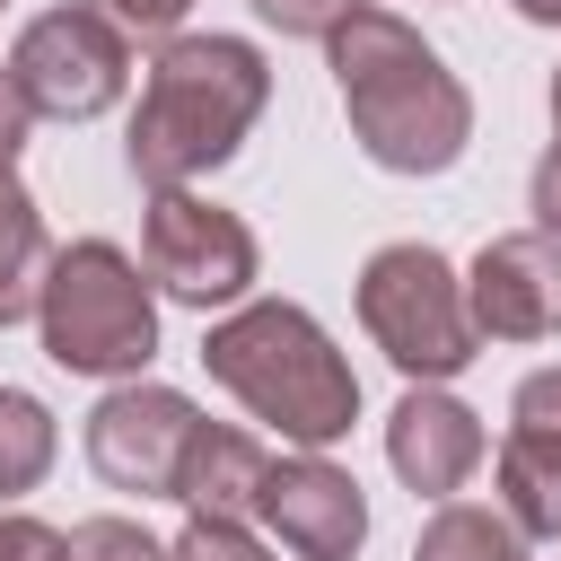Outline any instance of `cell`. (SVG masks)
<instances>
[{"instance_id": "cell-1", "label": "cell", "mask_w": 561, "mask_h": 561, "mask_svg": "<svg viewBox=\"0 0 561 561\" xmlns=\"http://www.w3.org/2000/svg\"><path fill=\"white\" fill-rule=\"evenodd\" d=\"M333 88L351 114V140L386 175H447L473 140V96L465 79L421 44L412 18L394 9H351L333 35Z\"/></svg>"}, {"instance_id": "cell-2", "label": "cell", "mask_w": 561, "mask_h": 561, "mask_svg": "<svg viewBox=\"0 0 561 561\" xmlns=\"http://www.w3.org/2000/svg\"><path fill=\"white\" fill-rule=\"evenodd\" d=\"M263 105H272V61L245 35H167L131 105V140H123L131 175L149 193H184L193 175L245 149Z\"/></svg>"}, {"instance_id": "cell-3", "label": "cell", "mask_w": 561, "mask_h": 561, "mask_svg": "<svg viewBox=\"0 0 561 561\" xmlns=\"http://www.w3.org/2000/svg\"><path fill=\"white\" fill-rule=\"evenodd\" d=\"M202 368L254 412V421H272L289 447H333L351 421H359V377H351V359L333 351V333L307 316V307H289V298H245V307H228L210 333H202Z\"/></svg>"}, {"instance_id": "cell-4", "label": "cell", "mask_w": 561, "mask_h": 561, "mask_svg": "<svg viewBox=\"0 0 561 561\" xmlns=\"http://www.w3.org/2000/svg\"><path fill=\"white\" fill-rule=\"evenodd\" d=\"M35 333H44V359H53V368L131 386V377L158 359V298H149V280H140V263H131L123 245L79 237V245H61L53 272H44Z\"/></svg>"}, {"instance_id": "cell-5", "label": "cell", "mask_w": 561, "mask_h": 561, "mask_svg": "<svg viewBox=\"0 0 561 561\" xmlns=\"http://www.w3.org/2000/svg\"><path fill=\"white\" fill-rule=\"evenodd\" d=\"M359 324H368V342H377L412 386H447V377L473 368V351H482V333H473V316H465V272H456L438 245H421V237L377 245V254L359 263Z\"/></svg>"}, {"instance_id": "cell-6", "label": "cell", "mask_w": 561, "mask_h": 561, "mask_svg": "<svg viewBox=\"0 0 561 561\" xmlns=\"http://www.w3.org/2000/svg\"><path fill=\"white\" fill-rule=\"evenodd\" d=\"M9 79L26 96V114H53V123H96L123 105L131 88V35L96 9H44L18 26L9 44Z\"/></svg>"}, {"instance_id": "cell-7", "label": "cell", "mask_w": 561, "mask_h": 561, "mask_svg": "<svg viewBox=\"0 0 561 561\" xmlns=\"http://www.w3.org/2000/svg\"><path fill=\"white\" fill-rule=\"evenodd\" d=\"M140 272L175 298V307H245L263 254H254V228L202 193H149V219H140Z\"/></svg>"}, {"instance_id": "cell-8", "label": "cell", "mask_w": 561, "mask_h": 561, "mask_svg": "<svg viewBox=\"0 0 561 561\" xmlns=\"http://www.w3.org/2000/svg\"><path fill=\"white\" fill-rule=\"evenodd\" d=\"M193 394L175 386H114L96 412H88V465L105 491H140V500H167L175 491V465H184V438H193Z\"/></svg>"}, {"instance_id": "cell-9", "label": "cell", "mask_w": 561, "mask_h": 561, "mask_svg": "<svg viewBox=\"0 0 561 561\" xmlns=\"http://www.w3.org/2000/svg\"><path fill=\"white\" fill-rule=\"evenodd\" d=\"M272 535H280V552H298V561H351L359 543H368V491L333 465V456H316V447H298V456H280L272 473H263V508H254Z\"/></svg>"}, {"instance_id": "cell-10", "label": "cell", "mask_w": 561, "mask_h": 561, "mask_svg": "<svg viewBox=\"0 0 561 561\" xmlns=\"http://www.w3.org/2000/svg\"><path fill=\"white\" fill-rule=\"evenodd\" d=\"M465 316L491 342H543V333H561V245L543 228L491 237L473 254V272H465Z\"/></svg>"}, {"instance_id": "cell-11", "label": "cell", "mask_w": 561, "mask_h": 561, "mask_svg": "<svg viewBox=\"0 0 561 561\" xmlns=\"http://www.w3.org/2000/svg\"><path fill=\"white\" fill-rule=\"evenodd\" d=\"M482 412L473 403H456L447 386H412L394 412H386V465L403 473V491H421V500H456L465 482H473V465H482Z\"/></svg>"}, {"instance_id": "cell-12", "label": "cell", "mask_w": 561, "mask_h": 561, "mask_svg": "<svg viewBox=\"0 0 561 561\" xmlns=\"http://www.w3.org/2000/svg\"><path fill=\"white\" fill-rule=\"evenodd\" d=\"M263 473H272V456H263L245 430H228V421H193V438H184V465H175V491H167V500H184V517L245 526V517L263 508Z\"/></svg>"}, {"instance_id": "cell-13", "label": "cell", "mask_w": 561, "mask_h": 561, "mask_svg": "<svg viewBox=\"0 0 561 561\" xmlns=\"http://www.w3.org/2000/svg\"><path fill=\"white\" fill-rule=\"evenodd\" d=\"M500 517L526 543L561 535V438L552 430H508L500 438Z\"/></svg>"}, {"instance_id": "cell-14", "label": "cell", "mask_w": 561, "mask_h": 561, "mask_svg": "<svg viewBox=\"0 0 561 561\" xmlns=\"http://www.w3.org/2000/svg\"><path fill=\"white\" fill-rule=\"evenodd\" d=\"M44 272H53L44 210H35V193L18 184V167H0V333L35 316V298H44Z\"/></svg>"}, {"instance_id": "cell-15", "label": "cell", "mask_w": 561, "mask_h": 561, "mask_svg": "<svg viewBox=\"0 0 561 561\" xmlns=\"http://www.w3.org/2000/svg\"><path fill=\"white\" fill-rule=\"evenodd\" d=\"M412 561H526V535H517L500 508H473V500H438V517L421 526Z\"/></svg>"}, {"instance_id": "cell-16", "label": "cell", "mask_w": 561, "mask_h": 561, "mask_svg": "<svg viewBox=\"0 0 561 561\" xmlns=\"http://www.w3.org/2000/svg\"><path fill=\"white\" fill-rule=\"evenodd\" d=\"M53 456H61V430H53V412H44L26 386H0V500L35 491V482L53 473Z\"/></svg>"}, {"instance_id": "cell-17", "label": "cell", "mask_w": 561, "mask_h": 561, "mask_svg": "<svg viewBox=\"0 0 561 561\" xmlns=\"http://www.w3.org/2000/svg\"><path fill=\"white\" fill-rule=\"evenodd\" d=\"M70 561H167V543L131 517H88V526H70Z\"/></svg>"}, {"instance_id": "cell-18", "label": "cell", "mask_w": 561, "mask_h": 561, "mask_svg": "<svg viewBox=\"0 0 561 561\" xmlns=\"http://www.w3.org/2000/svg\"><path fill=\"white\" fill-rule=\"evenodd\" d=\"M167 561H272L245 526H210V517H184V535L167 543Z\"/></svg>"}, {"instance_id": "cell-19", "label": "cell", "mask_w": 561, "mask_h": 561, "mask_svg": "<svg viewBox=\"0 0 561 561\" xmlns=\"http://www.w3.org/2000/svg\"><path fill=\"white\" fill-rule=\"evenodd\" d=\"M351 9H368V0H254V18L263 26H280V35H307V44H324Z\"/></svg>"}, {"instance_id": "cell-20", "label": "cell", "mask_w": 561, "mask_h": 561, "mask_svg": "<svg viewBox=\"0 0 561 561\" xmlns=\"http://www.w3.org/2000/svg\"><path fill=\"white\" fill-rule=\"evenodd\" d=\"M0 561H70V535H61V526H44V517L0 508Z\"/></svg>"}, {"instance_id": "cell-21", "label": "cell", "mask_w": 561, "mask_h": 561, "mask_svg": "<svg viewBox=\"0 0 561 561\" xmlns=\"http://www.w3.org/2000/svg\"><path fill=\"white\" fill-rule=\"evenodd\" d=\"M508 430H552V438H561V368H535V377L508 394Z\"/></svg>"}, {"instance_id": "cell-22", "label": "cell", "mask_w": 561, "mask_h": 561, "mask_svg": "<svg viewBox=\"0 0 561 561\" xmlns=\"http://www.w3.org/2000/svg\"><path fill=\"white\" fill-rule=\"evenodd\" d=\"M96 18H114L123 35H175L193 18V0H88Z\"/></svg>"}, {"instance_id": "cell-23", "label": "cell", "mask_w": 561, "mask_h": 561, "mask_svg": "<svg viewBox=\"0 0 561 561\" xmlns=\"http://www.w3.org/2000/svg\"><path fill=\"white\" fill-rule=\"evenodd\" d=\"M526 210H535V228L561 245V140L535 158V175H526Z\"/></svg>"}, {"instance_id": "cell-24", "label": "cell", "mask_w": 561, "mask_h": 561, "mask_svg": "<svg viewBox=\"0 0 561 561\" xmlns=\"http://www.w3.org/2000/svg\"><path fill=\"white\" fill-rule=\"evenodd\" d=\"M26 123H35V114H26V96H18V79L0 70V167H18V149H26Z\"/></svg>"}, {"instance_id": "cell-25", "label": "cell", "mask_w": 561, "mask_h": 561, "mask_svg": "<svg viewBox=\"0 0 561 561\" xmlns=\"http://www.w3.org/2000/svg\"><path fill=\"white\" fill-rule=\"evenodd\" d=\"M517 18H535V26H561V0H517Z\"/></svg>"}, {"instance_id": "cell-26", "label": "cell", "mask_w": 561, "mask_h": 561, "mask_svg": "<svg viewBox=\"0 0 561 561\" xmlns=\"http://www.w3.org/2000/svg\"><path fill=\"white\" fill-rule=\"evenodd\" d=\"M552 123H561V70H552Z\"/></svg>"}, {"instance_id": "cell-27", "label": "cell", "mask_w": 561, "mask_h": 561, "mask_svg": "<svg viewBox=\"0 0 561 561\" xmlns=\"http://www.w3.org/2000/svg\"><path fill=\"white\" fill-rule=\"evenodd\" d=\"M0 9H9V0H0Z\"/></svg>"}]
</instances>
